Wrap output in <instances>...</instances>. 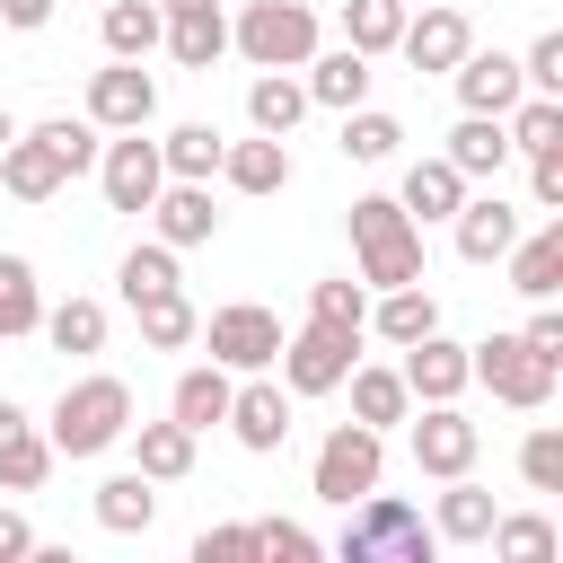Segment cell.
<instances>
[{"label":"cell","instance_id":"1","mask_svg":"<svg viewBox=\"0 0 563 563\" xmlns=\"http://www.w3.org/2000/svg\"><path fill=\"white\" fill-rule=\"evenodd\" d=\"M352 246H361V282H369V290L422 282V229L405 220L396 194H361V202H352Z\"/></svg>","mask_w":563,"mask_h":563},{"label":"cell","instance_id":"2","mask_svg":"<svg viewBox=\"0 0 563 563\" xmlns=\"http://www.w3.org/2000/svg\"><path fill=\"white\" fill-rule=\"evenodd\" d=\"M123 431H132V387H123V378H79V387H62V405H53V422H44L53 457H97V449H114Z\"/></svg>","mask_w":563,"mask_h":563},{"label":"cell","instance_id":"3","mask_svg":"<svg viewBox=\"0 0 563 563\" xmlns=\"http://www.w3.org/2000/svg\"><path fill=\"white\" fill-rule=\"evenodd\" d=\"M334 554L343 563H431L440 554V528H422L413 519V501H396V493H361V519L334 537Z\"/></svg>","mask_w":563,"mask_h":563},{"label":"cell","instance_id":"4","mask_svg":"<svg viewBox=\"0 0 563 563\" xmlns=\"http://www.w3.org/2000/svg\"><path fill=\"white\" fill-rule=\"evenodd\" d=\"M229 44H238L255 70H299V62L317 53V9H308V0H255V9L229 26Z\"/></svg>","mask_w":563,"mask_h":563},{"label":"cell","instance_id":"5","mask_svg":"<svg viewBox=\"0 0 563 563\" xmlns=\"http://www.w3.org/2000/svg\"><path fill=\"white\" fill-rule=\"evenodd\" d=\"M466 387H493L501 405L537 413V405L554 396V361H545V352H528L519 334H484V343H466Z\"/></svg>","mask_w":563,"mask_h":563},{"label":"cell","instance_id":"6","mask_svg":"<svg viewBox=\"0 0 563 563\" xmlns=\"http://www.w3.org/2000/svg\"><path fill=\"white\" fill-rule=\"evenodd\" d=\"M378 466H387V440L369 431V422H334L325 440H317V466H308V484H317V501H361L369 484H378Z\"/></svg>","mask_w":563,"mask_h":563},{"label":"cell","instance_id":"7","mask_svg":"<svg viewBox=\"0 0 563 563\" xmlns=\"http://www.w3.org/2000/svg\"><path fill=\"white\" fill-rule=\"evenodd\" d=\"M194 334L211 343V361H220V369H273V352H282V317H273V308H255V299L211 308V325H194Z\"/></svg>","mask_w":563,"mask_h":563},{"label":"cell","instance_id":"8","mask_svg":"<svg viewBox=\"0 0 563 563\" xmlns=\"http://www.w3.org/2000/svg\"><path fill=\"white\" fill-rule=\"evenodd\" d=\"M352 343L361 334H334V325H299V334H282V387L290 396H334L343 387V369H352Z\"/></svg>","mask_w":563,"mask_h":563},{"label":"cell","instance_id":"9","mask_svg":"<svg viewBox=\"0 0 563 563\" xmlns=\"http://www.w3.org/2000/svg\"><path fill=\"white\" fill-rule=\"evenodd\" d=\"M396 352H405V369H396V378H405V396H413V405H457V396H466V343H449L440 325H431V334H413V343H396Z\"/></svg>","mask_w":563,"mask_h":563},{"label":"cell","instance_id":"10","mask_svg":"<svg viewBox=\"0 0 563 563\" xmlns=\"http://www.w3.org/2000/svg\"><path fill=\"white\" fill-rule=\"evenodd\" d=\"M150 114H158V79H150L141 62H114V70L88 79V123H97V132H141Z\"/></svg>","mask_w":563,"mask_h":563},{"label":"cell","instance_id":"11","mask_svg":"<svg viewBox=\"0 0 563 563\" xmlns=\"http://www.w3.org/2000/svg\"><path fill=\"white\" fill-rule=\"evenodd\" d=\"M97 185H106V202H114V211H150V194L167 185V167H158V141H141V132L106 141V150H97Z\"/></svg>","mask_w":563,"mask_h":563},{"label":"cell","instance_id":"12","mask_svg":"<svg viewBox=\"0 0 563 563\" xmlns=\"http://www.w3.org/2000/svg\"><path fill=\"white\" fill-rule=\"evenodd\" d=\"M475 449H484V431H475L457 405H422V422H413V466H422V475L449 484V475L475 466Z\"/></svg>","mask_w":563,"mask_h":563},{"label":"cell","instance_id":"13","mask_svg":"<svg viewBox=\"0 0 563 563\" xmlns=\"http://www.w3.org/2000/svg\"><path fill=\"white\" fill-rule=\"evenodd\" d=\"M475 44V26H466V9L457 0H431L422 18H405V35H396V53L413 62V70H457V53Z\"/></svg>","mask_w":563,"mask_h":563},{"label":"cell","instance_id":"14","mask_svg":"<svg viewBox=\"0 0 563 563\" xmlns=\"http://www.w3.org/2000/svg\"><path fill=\"white\" fill-rule=\"evenodd\" d=\"M220 422L238 431V449L273 457V449L290 440V396H282L273 378H246V387H229V413H220Z\"/></svg>","mask_w":563,"mask_h":563},{"label":"cell","instance_id":"15","mask_svg":"<svg viewBox=\"0 0 563 563\" xmlns=\"http://www.w3.org/2000/svg\"><path fill=\"white\" fill-rule=\"evenodd\" d=\"M449 79H457V106H466V114H510V106L528 97L519 62H510V53H475V44L457 53V70H449Z\"/></svg>","mask_w":563,"mask_h":563},{"label":"cell","instance_id":"16","mask_svg":"<svg viewBox=\"0 0 563 563\" xmlns=\"http://www.w3.org/2000/svg\"><path fill=\"white\" fill-rule=\"evenodd\" d=\"M449 229H457V255H466V264H501L510 238H519V211H510L501 194H466V202L449 211Z\"/></svg>","mask_w":563,"mask_h":563},{"label":"cell","instance_id":"17","mask_svg":"<svg viewBox=\"0 0 563 563\" xmlns=\"http://www.w3.org/2000/svg\"><path fill=\"white\" fill-rule=\"evenodd\" d=\"M150 220H158V238H167V246H202V238L220 229L211 185H194V176H167V185L150 194Z\"/></svg>","mask_w":563,"mask_h":563},{"label":"cell","instance_id":"18","mask_svg":"<svg viewBox=\"0 0 563 563\" xmlns=\"http://www.w3.org/2000/svg\"><path fill=\"white\" fill-rule=\"evenodd\" d=\"M0 185H9L18 202H53V194L70 185V167L53 158V141H44V132H26V141L9 132V150H0Z\"/></svg>","mask_w":563,"mask_h":563},{"label":"cell","instance_id":"19","mask_svg":"<svg viewBox=\"0 0 563 563\" xmlns=\"http://www.w3.org/2000/svg\"><path fill=\"white\" fill-rule=\"evenodd\" d=\"M501 264H510V290L519 299H554L563 290V220H545L537 238H510Z\"/></svg>","mask_w":563,"mask_h":563},{"label":"cell","instance_id":"20","mask_svg":"<svg viewBox=\"0 0 563 563\" xmlns=\"http://www.w3.org/2000/svg\"><path fill=\"white\" fill-rule=\"evenodd\" d=\"M299 70H308V79H299L308 106H334V114H343V106L369 97V53H352V44H343V53H308Z\"/></svg>","mask_w":563,"mask_h":563},{"label":"cell","instance_id":"21","mask_svg":"<svg viewBox=\"0 0 563 563\" xmlns=\"http://www.w3.org/2000/svg\"><path fill=\"white\" fill-rule=\"evenodd\" d=\"M220 176H229L238 194H282V185H290V141H273V132L229 141V150H220Z\"/></svg>","mask_w":563,"mask_h":563},{"label":"cell","instance_id":"22","mask_svg":"<svg viewBox=\"0 0 563 563\" xmlns=\"http://www.w3.org/2000/svg\"><path fill=\"white\" fill-rule=\"evenodd\" d=\"M396 202H405V220H413V229H431V220H449V211L466 202V176H457L449 158H413V167H405V194H396Z\"/></svg>","mask_w":563,"mask_h":563},{"label":"cell","instance_id":"23","mask_svg":"<svg viewBox=\"0 0 563 563\" xmlns=\"http://www.w3.org/2000/svg\"><path fill=\"white\" fill-rule=\"evenodd\" d=\"M150 519H158V493H150L141 466L97 484V528H106V537H150Z\"/></svg>","mask_w":563,"mask_h":563},{"label":"cell","instance_id":"24","mask_svg":"<svg viewBox=\"0 0 563 563\" xmlns=\"http://www.w3.org/2000/svg\"><path fill=\"white\" fill-rule=\"evenodd\" d=\"M158 44H167V53L185 62V70H211V62L229 53V18H220V0H211V9H176Z\"/></svg>","mask_w":563,"mask_h":563},{"label":"cell","instance_id":"25","mask_svg":"<svg viewBox=\"0 0 563 563\" xmlns=\"http://www.w3.org/2000/svg\"><path fill=\"white\" fill-rule=\"evenodd\" d=\"M299 114H308V88H299L290 70H264V79L246 88V123H255V132L290 141V132H299Z\"/></svg>","mask_w":563,"mask_h":563},{"label":"cell","instance_id":"26","mask_svg":"<svg viewBox=\"0 0 563 563\" xmlns=\"http://www.w3.org/2000/svg\"><path fill=\"white\" fill-rule=\"evenodd\" d=\"M457 176H501V158H510V132H501V114H466L457 132H449V150H440Z\"/></svg>","mask_w":563,"mask_h":563},{"label":"cell","instance_id":"27","mask_svg":"<svg viewBox=\"0 0 563 563\" xmlns=\"http://www.w3.org/2000/svg\"><path fill=\"white\" fill-rule=\"evenodd\" d=\"M369 325H378L387 343H413V334H431V325H440V299H431L422 282H396V290H378V299H369Z\"/></svg>","mask_w":563,"mask_h":563},{"label":"cell","instance_id":"28","mask_svg":"<svg viewBox=\"0 0 563 563\" xmlns=\"http://www.w3.org/2000/svg\"><path fill=\"white\" fill-rule=\"evenodd\" d=\"M167 413H176V422H185V431L202 440V431H211V422L229 413V369H220V361L185 369V378H176V396H167Z\"/></svg>","mask_w":563,"mask_h":563},{"label":"cell","instance_id":"29","mask_svg":"<svg viewBox=\"0 0 563 563\" xmlns=\"http://www.w3.org/2000/svg\"><path fill=\"white\" fill-rule=\"evenodd\" d=\"M132 457H141V475L150 484H176V475H194V431L167 413V422H141L132 431Z\"/></svg>","mask_w":563,"mask_h":563},{"label":"cell","instance_id":"30","mask_svg":"<svg viewBox=\"0 0 563 563\" xmlns=\"http://www.w3.org/2000/svg\"><path fill=\"white\" fill-rule=\"evenodd\" d=\"M493 519H501V510H493V493H484V484H466V475H449V493H440V519H431V528H440L449 545H484V537H493Z\"/></svg>","mask_w":563,"mask_h":563},{"label":"cell","instance_id":"31","mask_svg":"<svg viewBox=\"0 0 563 563\" xmlns=\"http://www.w3.org/2000/svg\"><path fill=\"white\" fill-rule=\"evenodd\" d=\"M343 378H352V422L387 431V422H405V413H413V396H405V378H396V369H361V361H352Z\"/></svg>","mask_w":563,"mask_h":563},{"label":"cell","instance_id":"32","mask_svg":"<svg viewBox=\"0 0 563 563\" xmlns=\"http://www.w3.org/2000/svg\"><path fill=\"white\" fill-rule=\"evenodd\" d=\"M44 325V290H35V264L26 255H0V343L35 334Z\"/></svg>","mask_w":563,"mask_h":563},{"label":"cell","instance_id":"33","mask_svg":"<svg viewBox=\"0 0 563 563\" xmlns=\"http://www.w3.org/2000/svg\"><path fill=\"white\" fill-rule=\"evenodd\" d=\"M158 35H167V9H158V0H114V9H106V53H114V62H141Z\"/></svg>","mask_w":563,"mask_h":563},{"label":"cell","instance_id":"34","mask_svg":"<svg viewBox=\"0 0 563 563\" xmlns=\"http://www.w3.org/2000/svg\"><path fill=\"white\" fill-rule=\"evenodd\" d=\"M220 150H229V141H220L211 123H176V132L158 141V167H167V176H194V185H211V176H220Z\"/></svg>","mask_w":563,"mask_h":563},{"label":"cell","instance_id":"35","mask_svg":"<svg viewBox=\"0 0 563 563\" xmlns=\"http://www.w3.org/2000/svg\"><path fill=\"white\" fill-rule=\"evenodd\" d=\"M396 141H405V123H396V114H378L369 97H361V106H343V158L378 167V158H396Z\"/></svg>","mask_w":563,"mask_h":563},{"label":"cell","instance_id":"36","mask_svg":"<svg viewBox=\"0 0 563 563\" xmlns=\"http://www.w3.org/2000/svg\"><path fill=\"white\" fill-rule=\"evenodd\" d=\"M132 317H141V343H150V352H185V343H194V325H202L185 290H158V299H141Z\"/></svg>","mask_w":563,"mask_h":563},{"label":"cell","instance_id":"37","mask_svg":"<svg viewBox=\"0 0 563 563\" xmlns=\"http://www.w3.org/2000/svg\"><path fill=\"white\" fill-rule=\"evenodd\" d=\"M501 132H510V150H563V97H519L510 114H501Z\"/></svg>","mask_w":563,"mask_h":563},{"label":"cell","instance_id":"38","mask_svg":"<svg viewBox=\"0 0 563 563\" xmlns=\"http://www.w3.org/2000/svg\"><path fill=\"white\" fill-rule=\"evenodd\" d=\"M308 325L369 334V282H317V290H308Z\"/></svg>","mask_w":563,"mask_h":563},{"label":"cell","instance_id":"39","mask_svg":"<svg viewBox=\"0 0 563 563\" xmlns=\"http://www.w3.org/2000/svg\"><path fill=\"white\" fill-rule=\"evenodd\" d=\"M405 35V0H343V44L352 53H387Z\"/></svg>","mask_w":563,"mask_h":563},{"label":"cell","instance_id":"40","mask_svg":"<svg viewBox=\"0 0 563 563\" xmlns=\"http://www.w3.org/2000/svg\"><path fill=\"white\" fill-rule=\"evenodd\" d=\"M44 475H53V440H44L35 422H18V431L0 440V484H9V493H35Z\"/></svg>","mask_w":563,"mask_h":563},{"label":"cell","instance_id":"41","mask_svg":"<svg viewBox=\"0 0 563 563\" xmlns=\"http://www.w3.org/2000/svg\"><path fill=\"white\" fill-rule=\"evenodd\" d=\"M114 282H123V299H132V308H141V299H158V290H176V246H167V238H158V246H132Z\"/></svg>","mask_w":563,"mask_h":563},{"label":"cell","instance_id":"42","mask_svg":"<svg viewBox=\"0 0 563 563\" xmlns=\"http://www.w3.org/2000/svg\"><path fill=\"white\" fill-rule=\"evenodd\" d=\"M44 334H53V352H97L106 343V308L97 299H62V308H44Z\"/></svg>","mask_w":563,"mask_h":563},{"label":"cell","instance_id":"43","mask_svg":"<svg viewBox=\"0 0 563 563\" xmlns=\"http://www.w3.org/2000/svg\"><path fill=\"white\" fill-rule=\"evenodd\" d=\"M519 475H528L537 493H563V431H554V422H537V431L519 440Z\"/></svg>","mask_w":563,"mask_h":563},{"label":"cell","instance_id":"44","mask_svg":"<svg viewBox=\"0 0 563 563\" xmlns=\"http://www.w3.org/2000/svg\"><path fill=\"white\" fill-rule=\"evenodd\" d=\"M484 545L510 554V563H545V554H554V519H493Z\"/></svg>","mask_w":563,"mask_h":563},{"label":"cell","instance_id":"45","mask_svg":"<svg viewBox=\"0 0 563 563\" xmlns=\"http://www.w3.org/2000/svg\"><path fill=\"white\" fill-rule=\"evenodd\" d=\"M44 141H53V158L70 167V176H88L97 167V123H70V114H53V123H35Z\"/></svg>","mask_w":563,"mask_h":563},{"label":"cell","instance_id":"46","mask_svg":"<svg viewBox=\"0 0 563 563\" xmlns=\"http://www.w3.org/2000/svg\"><path fill=\"white\" fill-rule=\"evenodd\" d=\"M519 79H528V97H563V35H554V26H545V35L528 44Z\"/></svg>","mask_w":563,"mask_h":563},{"label":"cell","instance_id":"47","mask_svg":"<svg viewBox=\"0 0 563 563\" xmlns=\"http://www.w3.org/2000/svg\"><path fill=\"white\" fill-rule=\"evenodd\" d=\"M255 554H290V563H308L317 537H308L299 519H255Z\"/></svg>","mask_w":563,"mask_h":563},{"label":"cell","instance_id":"48","mask_svg":"<svg viewBox=\"0 0 563 563\" xmlns=\"http://www.w3.org/2000/svg\"><path fill=\"white\" fill-rule=\"evenodd\" d=\"M255 554V528H202L194 537V563H246Z\"/></svg>","mask_w":563,"mask_h":563},{"label":"cell","instance_id":"49","mask_svg":"<svg viewBox=\"0 0 563 563\" xmlns=\"http://www.w3.org/2000/svg\"><path fill=\"white\" fill-rule=\"evenodd\" d=\"M528 194H537L545 211H563V150H537V167H528Z\"/></svg>","mask_w":563,"mask_h":563},{"label":"cell","instance_id":"50","mask_svg":"<svg viewBox=\"0 0 563 563\" xmlns=\"http://www.w3.org/2000/svg\"><path fill=\"white\" fill-rule=\"evenodd\" d=\"M519 343H528V352H545V361L563 369V317H554V308H537V317L519 325Z\"/></svg>","mask_w":563,"mask_h":563},{"label":"cell","instance_id":"51","mask_svg":"<svg viewBox=\"0 0 563 563\" xmlns=\"http://www.w3.org/2000/svg\"><path fill=\"white\" fill-rule=\"evenodd\" d=\"M18 554H35V528L18 510H0V563H18Z\"/></svg>","mask_w":563,"mask_h":563},{"label":"cell","instance_id":"52","mask_svg":"<svg viewBox=\"0 0 563 563\" xmlns=\"http://www.w3.org/2000/svg\"><path fill=\"white\" fill-rule=\"evenodd\" d=\"M53 0H0V26H44Z\"/></svg>","mask_w":563,"mask_h":563},{"label":"cell","instance_id":"53","mask_svg":"<svg viewBox=\"0 0 563 563\" xmlns=\"http://www.w3.org/2000/svg\"><path fill=\"white\" fill-rule=\"evenodd\" d=\"M18 422H26V413H18V405H9V396H0V440H9V431H18Z\"/></svg>","mask_w":563,"mask_h":563},{"label":"cell","instance_id":"54","mask_svg":"<svg viewBox=\"0 0 563 563\" xmlns=\"http://www.w3.org/2000/svg\"><path fill=\"white\" fill-rule=\"evenodd\" d=\"M158 9H167V18H176V9H211V0H158Z\"/></svg>","mask_w":563,"mask_h":563},{"label":"cell","instance_id":"55","mask_svg":"<svg viewBox=\"0 0 563 563\" xmlns=\"http://www.w3.org/2000/svg\"><path fill=\"white\" fill-rule=\"evenodd\" d=\"M9 132H18V123H9V106H0V150H9Z\"/></svg>","mask_w":563,"mask_h":563},{"label":"cell","instance_id":"56","mask_svg":"<svg viewBox=\"0 0 563 563\" xmlns=\"http://www.w3.org/2000/svg\"><path fill=\"white\" fill-rule=\"evenodd\" d=\"M457 9H466V0H457Z\"/></svg>","mask_w":563,"mask_h":563}]
</instances>
